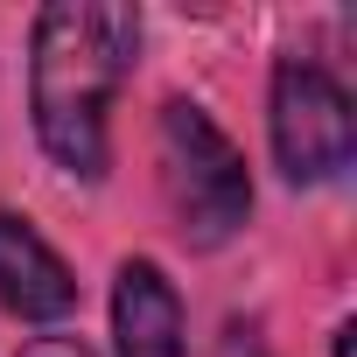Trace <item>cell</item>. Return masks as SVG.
<instances>
[{
	"label": "cell",
	"instance_id": "cell-1",
	"mask_svg": "<svg viewBox=\"0 0 357 357\" xmlns=\"http://www.w3.org/2000/svg\"><path fill=\"white\" fill-rule=\"evenodd\" d=\"M133 56H140L133 8L56 0L29 29V119L43 154L77 183H98L112 168V98L133 77Z\"/></svg>",
	"mask_w": 357,
	"mask_h": 357
},
{
	"label": "cell",
	"instance_id": "cell-2",
	"mask_svg": "<svg viewBox=\"0 0 357 357\" xmlns=\"http://www.w3.org/2000/svg\"><path fill=\"white\" fill-rule=\"evenodd\" d=\"M154 154H161V190L197 252H218L245 231L252 218V168L238 154V140L197 105V98H168L154 119Z\"/></svg>",
	"mask_w": 357,
	"mask_h": 357
},
{
	"label": "cell",
	"instance_id": "cell-3",
	"mask_svg": "<svg viewBox=\"0 0 357 357\" xmlns=\"http://www.w3.org/2000/svg\"><path fill=\"white\" fill-rule=\"evenodd\" d=\"M266 140L294 190L336 183L357 154V105H350L343 77L315 56H280L273 84H266Z\"/></svg>",
	"mask_w": 357,
	"mask_h": 357
},
{
	"label": "cell",
	"instance_id": "cell-4",
	"mask_svg": "<svg viewBox=\"0 0 357 357\" xmlns=\"http://www.w3.org/2000/svg\"><path fill=\"white\" fill-rule=\"evenodd\" d=\"M0 308L15 322H63L77 308V273L15 211H0Z\"/></svg>",
	"mask_w": 357,
	"mask_h": 357
},
{
	"label": "cell",
	"instance_id": "cell-5",
	"mask_svg": "<svg viewBox=\"0 0 357 357\" xmlns=\"http://www.w3.org/2000/svg\"><path fill=\"white\" fill-rule=\"evenodd\" d=\"M112 357H183V294L154 259L112 273Z\"/></svg>",
	"mask_w": 357,
	"mask_h": 357
},
{
	"label": "cell",
	"instance_id": "cell-6",
	"mask_svg": "<svg viewBox=\"0 0 357 357\" xmlns=\"http://www.w3.org/2000/svg\"><path fill=\"white\" fill-rule=\"evenodd\" d=\"M22 357H98L84 336H70V329H43V336H29L22 343Z\"/></svg>",
	"mask_w": 357,
	"mask_h": 357
},
{
	"label": "cell",
	"instance_id": "cell-7",
	"mask_svg": "<svg viewBox=\"0 0 357 357\" xmlns=\"http://www.w3.org/2000/svg\"><path fill=\"white\" fill-rule=\"evenodd\" d=\"M350 336H357V329H350V322H336V336H329V357H350Z\"/></svg>",
	"mask_w": 357,
	"mask_h": 357
}]
</instances>
